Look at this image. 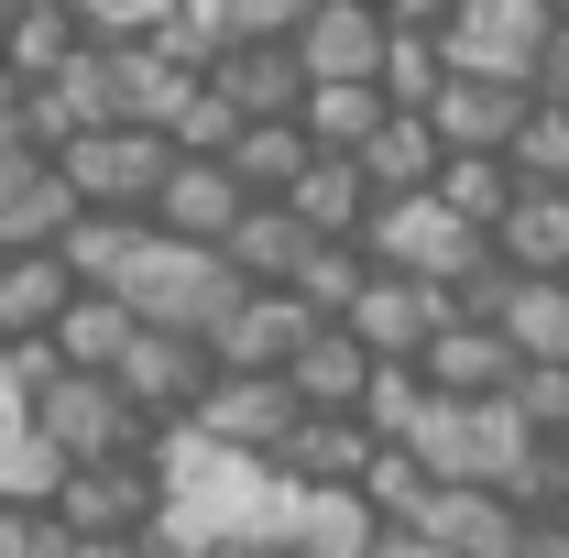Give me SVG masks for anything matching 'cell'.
Wrapping results in <instances>:
<instances>
[{
  "label": "cell",
  "mask_w": 569,
  "mask_h": 558,
  "mask_svg": "<svg viewBox=\"0 0 569 558\" xmlns=\"http://www.w3.org/2000/svg\"><path fill=\"white\" fill-rule=\"evenodd\" d=\"M361 263H372V275L427 285V296H460V285L493 263V241L460 230L438 198H395V209H372V230H361Z\"/></svg>",
  "instance_id": "obj_1"
},
{
  "label": "cell",
  "mask_w": 569,
  "mask_h": 558,
  "mask_svg": "<svg viewBox=\"0 0 569 558\" xmlns=\"http://www.w3.org/2000/svg\"><path fill=\"white\" fill-rule=\"evenodd\" d=\"M121 307H132L142 329H176V340H209L219 318L241 307V285H230V263H219V252H187V241H153V230H142L132 275H121Z\"/></svg>",
  "instance_id": "obj_2"
},
{
  "label": "cell",
  "mask_w": 569,
  "mask_h": 558,
  "mask_svg": "<svg viewBox=\"0 0 569 558\" xmlns=\"http://www.w3.org/2000/svg\"><path fill=\"white\" fill-rule=\"evenodd\" d=\"M548 33H559V0H449L438 11L449 77H482V88H537Z\"/></svg>",
  "instance_id": "obj_3"
},
{
  "label": "cell",
  "mask_w": 569,
  "mask_h": 558,
  "mask_svg": "<svg viewBox=\"0 0 569 558\" xmlns=\"http://www.w3.org/2000/svg\"><path fill=\"white\" fill-rule=\"evenodd\" d=\"M22 417H33V438H44V449H56L67 471H121V460H142V449H153V427H142L132 406L110 395V383H88V372L44 383V395H33Z\"/></svg>",
  "instance_id": "obj_4"
},
{
  "label": "cell",
  "mask_w": 569,
  "mask_h": 558,
  "mask_svg": "<svg viewBox=\"0 0 569 558\" xmlns=\"http://www.w3.org/2000/svg\"><path fill=\"white\" fill-rule=\"evenodd\" d=\"M56 176H67L77 219H142L153 187L176 176V153H164V132H88L56 153Z\"/></svg>",
  "instance_id": "obj_5"
},
{
  "label": "cell",
  "mask_w": 569,
  "mask_h": 558,
  "mask_svg": "<svg viewBox=\"0 0 569 558\" xmlns=\"http://www.w3.org/2000/svg\"><path fill=\"white\" fill-rule=\"evenodd\" d=\"M209 383H219L209 340H176V329H132L121 372H110V395H121L142 427H187L198 406H209Z\"/></svg>",
  "instance_id": "obj_6"
},
{
  "label": "cell",
  "mask_w": 569,
  "mask_h": 558,
  "mask_svg": "<svg viewBox=\"0 0 569 558\" xmlns=\"http://www.w3.org/2000/svg\"><path fill=\"white\" fill-rule=\"evenodd\" d=\"M153 515H164V492H153L142 460H121V471H67V492H56L67 548H142Z\"/></svg>",
  "instance_id": "obj_7"
},
{
  "label": "cell",
  "mask_w": 569,
  "mask_h": 558,
  "mask_svg": "<svg viewBox=\"0 0 569 558\" xmlns=\"http://www.w3.org/2000/svg\"><path fill=\"white\" fill-rule=\"evenodd\" d=\"M284 56H296L307 88H372V67H383V11L372 0H307Z\"/></svg>",
  "instance_id": "obj_8"
},
{
  "label": "cell",
  "mask_w": 569,
  "mask_h": 558,
  "mask_svg": "<svg viewBox=\"0 0 569 558\" xmlns=\"http://www.w3.org/2000/svg\"><path fill=\"white\" fill-rule=\"evenodd\" d=\"M307 340H318V318H307L296 296H241V307L209 329V361L241 372V383H284V361H296Z\"/></svg>",
  "instance_id": "obj_9"
},
{
  "label": "cell",
  "mask_w": 569,
  "mask_h": 558,
  "mask_svg": "<svg viewBox=\"0 0 569 558\" xmlns=\"http://www.w3.org/2000/svg\"><path fill=\"white\" fill-rule=\"evenodd\" d=\"M187 427H198L209 449H230V460L274 471V449L296 438V395H284V383H241V372H219V383H209V406H198Z\"/></svg>",
  "instance_id": "obj_10"
},
{
  "label": "cell",
  "mask_w": 569,
  "mask_h": 558,
  "mask_svg": "<svg viewBox=\"0 0 569 558\" xmlns=\"http://www.w3.org/2000/svg\"><path fill=\"white\" fill-rule=\"evenodd\" d=\"M526 88H482V77H449L438 99H427V132H438V153L449 165H503V142L526 132Z\"/></svg>",
  "instance_id": "obj_11"
},
{
  "label": "cell",
  "mask_w": 569,
  "mask_h": 558,
  "mask_svg": "<svg viewBox=\"0 0 569 558\" xmlns=\"http://www.w3.org/2000/svg\"><path fill=\"white\" fill-rule=\"evenodd\" d=\"M340 329L361 340V361H417V350L449 329V296H427V285H406V275H372Z\"/></svg>",
  "instance_id": "obj_12"
},
{
  "label": "cell",
  "mask_w": 569,
  "mask_h": 558,
  "mask_svg": "<svg viewBox=\"0 0 569 558\" xmlns=\"http://www.w3.org/2000/svg\"><path fill=\"white\" fill-rule=\"evenodd\" d=\"M417 383L438 395V406H493L503 383H515V350H503V329H471V318H449V329L417 350Z\"/></svg>",
  "instance_id": "obj_13"
},
{
  "label": "cell",
  "mask_w": 569,
  "mask_h": 558,
  "mask_svg": "<svg viewBox=\"0 0 569 558\" xmlns=\"http://www.w3.org/2000/svg\"><path fill=\"white\" fill-rule=\"evenodd\" d=\"M406 537H427L438 558H515V548H526V515H515L503 492L449 482V492H427V515L406 526Z\"/></svg>",
  "instance_id": "obj_14"
},
{
  "label": "cell",
  "mask_w": 569,
  "mask_h": 558,
  "mask_svg": "<svg viewBox=\"0 0 569 558\" xmlns=\"http://www.w3.org/2000/svg\"><path fill=\"white\" fill-rule=\"evenodd\" d=\"M230 219H241V187H230L219 165H176V176L153 187L142 230H153V241H187V252H219V241H230Z\"/></svg>",
  "instance_id": "obj_15"
},
{
  "label": "cell",
  "mask_w": 569,
  "mask_h": 558,
  "mask_svg": "<svg viewBox=\"0 0 569 558\" xmlns=\"http://www.w3.org/2000/svg\"><path fill=\"white\" fill-rule=\"evenodd\" d=\"M372 372H383V361H361L351 329H318V340L284 361V395H296V417H351V427H361V395H372Z\"/></svg>",
  "instance_id": "obj_16"
},
{
  "label": "cell",
  "mask_w": 569,
  "mask_h": 558,
  "mask_svg": "<svg viewBox=\"0 0 569 558\" xmlns=\"http://www.w3.org/2000/svg\"><path fill=\"white\" fill-rule=\"evenodd\" d=\"M372 88H383V110L427 121V99L449 88V44H438V11H383V67H372Z\"/></svg>",
  "instance_id": "obj_17"
},
{
  "label": "cell",
  "mask_w": 569,
  "mask_h": 558,
  "mask_svg": "<svg viewBox=\"0 0 569 558\" xmlns=\"http://www.w3.org/2000/svg\"><path fill=\"white\" fill-rule=\"evenodd\" d=\"M307 230H296V209H241L230 219V241H219V263H230V285L241 296H284V285L307 275Z\"/></svg>",
  "instance_id": "obj_18"
},
{
  "label": "cell",
  "mask_w": 569,
  "mask_h": 558,
  "mask_svg": "<svg viewBox=\"0 0 569 558\" xmlns=\"http://www.w3.org/2000/svg\"><path fill=\"white\" fill-rule=\"evenodd\" d=\"M274 548L284 558H372V548H383V526H372L361 492H284Z\"/></svg>",
  "instance_id": "obj_19"
},
{
  "label": "cell",
  "mask_w": 569,
  "mask_h": 558,
  "mask_svg": "<svg viewBox=\"0 0 569 558\" xmlns=\"http://www.w3.org/2000/svg\"><path fill=\"white\" fill-rule=\"evenodd\" d=\"M209 88L230 99V121H241V132H252V121H296V110H307V77H296L284 44H230V56L209 67Z\"/></svg>",
  "instance_id": "obj_20"
},
{
  "label": "cell",
  "mask_w": 569,
  "mask_h": 558,
  "mask_svg": "<svg viewBox=\"0 0 569 558\" xmlns=\"http://www.w3.org/2000/svg\"><path fill=\"white\" fill-rule=\"evenodd\" d=\"M307 165H318V153H307V132H296V121H252V132L219 153V176L241 187V209H284V198L307 187Z\"/></svg>",
  "instance_id": "obj_21"
},
{
  "label": "cell",
  "mask_w": 569,
  "mask_h": 558,
  "mask_svg": "<svg viewBox=\"0 0 569 558\" xmlns=\"http://www.w3.org/2000/svg\"><path fill=\"white\" fill-rule=\"evenodd\" d=\"M361 460H372V438L351 417H296V438L274 449V482L284 492H351Z\"/></svg>",
  "instance_id": "obj_22"
},
{
  "label": "cell",
  "mask_w": 569,
  "mask_h": 558,
  "mask_svg": "<svg viewBox=\"0 0 569 558\" xmlns=\"http://www.w3.org/2000/svg\"><path fill=\"white\" fill-rule=\"evenodd\" d=\"M77 307V285L56 252H11L0 263V350H22V340H56V318Z\"/></svg>",
  "instance_id": "obj_23"
},
{
  "label": "cell",
  "mask_w": 569,
  "mask_h": 558,
  "mask_svg": "<svg viewBox=\"0 0 569 558\" xmlns=\"http://www.w3.org/2000/svg\"><path fill=\"white\" fill-rule=\"evenodd\" d=\"M493 263L515 285H569V198H515L493 230Z\"/></svg>",
  "instance_id": "obj_24"
},
{
  "label": "cell",
  "mask_w": 569,
  "mask_h": 558,
  "mask_svg": "<svg viewBox=\"0 0 569 558\" xmlns=\"http://www.w3.org/2000/svg\"><path fill=\"white\" fill-rule=\"evenodd\" d=\"M438 165H449V153H438V132H427V121H406V110H395L383 132L361 142V187H372V209H395V198H427V187H438Z\"/></svg>",
  "instance_id": "obj_25"
},
{
  "label": "cell",
  "mask_w": 569,
  "mask_h": 558,
  "mask_svg": "<svg viewBox=\"0 0 569 558\" xmlns=\"http://www.w3.org/2000/svg\"><path fill=\"white\" fill-rule=\"evenodd\" d=\"M284 209H296L307 241H361V230H372V187H361V165L318 153V165H307V187H296Z\"/></svg>",
  "instance_id": "obj_26"
},
{
  "label": "cell",
  "mask_w": 569,
  "mask_h": 558,
  "mask_svg": "<svg viewBox=\"0 0 569 558\" xmlns=\"http://www.w3.org/2000/svg\"><path fill=\"white\" fill-rule=\"evenodd\" d=\"M132 329H142V318L121 307V296H77L44 350H56L67 372H88V383H110V372H121V350H132Z\"/></svg>",
  "instance_id": "obj_27"
},
{
  "label": "cell",
  "mask_w": 569,
  "mask_h": 558,
  "mask_svg": "<svg viewBox=\"0 0 569 558\" xmlns=\"http://www.w3.org/2000/svg\"><path fill=\"white\" fill-rule=\"evenodd\" d=\"M67 56H77V0H22L11 33H0V77L11 88H44Z\"/></svg>",
  "instance_id": "obj_28"
},
{
  "label": "cell",
  "mask_w": 569,
  "mask_h": 558,
  "mask_svg": "<svg viewBox=\"0 0 569 558\" xmlns=\"http://www.w3.org/2000/svg\"><path fill=\"white\" fill-rule=\"evenodd\" d=\"M383 121H395L383 88H307V110H296L307 153H340V165H361V142L383 132Z\"/></svg>",
  "instance_id": "obj_29"
},
{
  "label": "cell",
  "mask_w": 569,
  "mask_h": 558,
  "mask_svg": "<svg viewBox=\"0 0 569 558\" xmlns=\"http://www.w3.org/2000/svg\"><path fill=\"white\" fill-rule=\"evenodd\" d=\"M77 230V198H67V176L56 165H33L11 198H0V252H56Z\"/></svg>",
  "instance_id": "obj_30"
},
{
  "label": "cell",
  "mask_w": 569,
  "mask_h": 558,
  "mask_svg": "<svg viewBox=\"0 0 569 558\" xmlns=\"http://www.w3.org/2000/svg\"><path fill=\"white\" fill-rule=\"evenodd\" d=\"M132 252H142V219H77L67 241H56V263H67L77 296H121Z\"/></svg>",
  "instance_id": "obj_31"
},
{
  "label": "cell",
  "mask_w": 569,
  "mask_h": 558,
  "mask_svg": "<svg viewBox=\"0 0 569 558\" xmlns=\"http://www.w3.org/2000/svg\"><path fill=\"white\" fill-rule=\"evenodd\" d=\"M361 285H372V263H361V241H318V252H307V275L284 285V296H296V307H307L318 329H340V318L361 307Z\"/></svg>",
  "instance_id": "obj_32"
},
{
  "label": "cell",
  "mask_w": 569,
  "mask_h": 558,
  "mask_svg": "<svg viewBox=\"0 0 569 558\" xmlns=\"http://www.w3.org/2000/svg\"><path fill=\"white\" fill-rule=\"evenodd\" d=\"M515 198H569V110H526V132L503 142Z\"/></svg>",
  "instance_id": "obj_33"
},
{
  "label": "cell",
  "mask_w": 569,
  "mask_h": 558,
  "mask_svg": "<svg viewBox=\"0 0 569 558\" xmlns=\"http://www.w3.org/2000/svg\"><path fill=\"white\" fill-rule=\"evenodd\" d=\"M351 492H361V504H372V526H383V537H406V526H417V515H427V492H438V482H427V471H417V449H372Z\"/></svg>",
  "instance_id": "obj_34"
},
{
  "label": "cell",
  "mask_w": 569,
  "mask_h": 558,
  "mask_svg": "<svg viewBox=\"0 0 569 558\" xmlns=\"http://www.w3.org/2000/svg\"><path fill=\"white\" fill-rule=\"evenodd\" d=\"M427 198L460 219V230H482V241H493L503 209H515V176H503V165H438V187H427Z\"/></svg>",
  "instance_id": "obj_35"
},
{
  "label": "cell",
  "mask_w": 569,
  "mask_h": 558,
  "mask_svg": "<svg viewBox=\"0 0 569 558\" xmlns=\"http://www.w3.org/2000/svg\"><path fill=\"white\" fill-rule=\"evenodd\" d=\"M56 492H67V460L33 438V417H22L11 438H0V504H44V515H56Z\"/></svg>",
  "instance_id": "obj_36"
},
{
  "label": "cell",
  "mask_w": 569,
  "mask_h": 558,
  "mask_svg": "<svg viewBox=\"0 0 569 558\" xmlns=\"http://www.w3.org/2000/svg\"><path fill=\"white\" fill-rule=\"evenodd\" d=\"M503 504L515 515H559L569 504V438H526V460L503 471Z\"/></svg>",
  "instance_id": "obj_37"
},
{
  "label": "cell",
  "mask_w": 569,
  "mask_h": 558,
  "mask_svg": "<svg viewBox=\"0 0 569 558\" xmlns=\"http://www.w3.org/2000/svg\"><path fill=\"white\" fill-rule=\"evenodd\" d=\"M503 406L526 417V438H569V372H548V361H515Z\"/></svg>",
  "instance_id": "obj_38"
},
{
  "label": "cell",
  "mask_w": 569,
  "mask_h": 558,
  "mask_svg": "<svg viewBox=\"0 0 569 558\" xmlns=\"http://www.w3.org/2000/svg\"><path fill=\"white\" fill-rule=\"evenodd\" d=\"M0 558H67V526L44 504H0Z\"/></svg>",
  "instance_id": "obj_39"
},
{
  "label": "cell",
  "mask_w": 569,
  "mask_h": 558,
  "mask_svg": "<svg viewBox=\"0 0 569 558\" xmlns=\"http://www.w3.org/2000/svg\"><path fill=\"white\" fill-rule=\"evenodd\" d=\"M33 165H44V153L22 142V121H11V77H0V198H11V187H22Z\"/></svg>",
  "instance_id": "obj_40"
},
{
  "label": "cell",
  "mask_w": 569,
  "mask_h": 558,
  "mask_svg": "<svg viewBox=\"0 0 569 558\" xmlns=\"http://www.w3.org/2000/svg\"><path fill=\"white\" fill-rule=\"evenodd\" d=\"M372 558H438V548H427V537H383Z\"/></svg>",
  "instance_id": "obj_41"
},
{
  "label": "cell",
  "mask_w": 569,
  "mask_h": 558,
  "mask_svg": "<svg viewBox=\"0 0 569 558\" xmlns=\"http://www.w3.org/2000/svg\"><path fill=\"white\" fill-rule=\"evenodd\" d=\"M219 558H284V548H219Z\"/></svg>",
  "instance_id": "obj_42"
},
{
  "label": "cell",
  "mask_w": 569,
  "mask_h": 558,
  "mask_svg": "<svg viewBox=\"0 0 569 558\" xmlns=\"http://www.w3.org/2000/svg\"><path fill=\"white\" fill-rule=\"evenodd\" d=\"M548 526H559V537H569V504H559V515H548Z\"/></svg>",
  "instance_id": "obj_43"
},
{
  "label": "cell",
  "mask_w": 569,
  "mask_h": 558,
  "mask_svg": "<svg viewBox=\"0 0 569 558\" xmlns=\"http://www.w3.org/2000/svg\"><path fill=\"white\" fill-rule=\"evenodd\" d=\"M0 263H11V252H0Z\"/></svg>",
  "instance_id": "obj_44"
}]
</instances>
